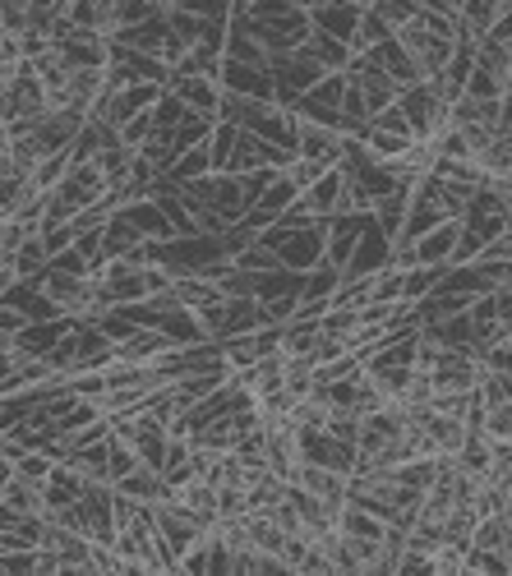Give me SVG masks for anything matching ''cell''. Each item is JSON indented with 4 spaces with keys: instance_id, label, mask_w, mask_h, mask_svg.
Wrapping results in <instances>:
<instances>
[{
    "instance_id": "37",
    "label": "cell",
    "mask_w": 512,
    "mask_h": 576,
    "mask_svg": "<svg viewBox=\"0 0 512 576\" xmlns=\"http://www.w3.org/2000/svg\"><path fill=\"white\" fill-rule=\"evenodd\" d=\"M236 5H250V0H236ZM236 5H231V10H236Z\"/></svg>"
},
{
    "instance_id": "13",
    "label": "cell",
    "mask_w": 512,
    "mask_h": 576,
    "mask_svg": "<svg viewBox=\"0 0 512 576\" xmlns=\"http://www.w3.org/2000/svg\"><path fill=\"white\" fill-rule=\"evenodd\" d=\"M83 475L70 466V461H56V466L47 471V480H42V507H47V517H56V512H65L79 494H83Z\"/></svg>"
},
{
    "instance_id": "10",
    "label": "cell",
    "mask_w": 512,
    "mask_h": 576,
    "mask_svg": "<svg viewBox=\"0 0 512 576\" xmlns=\"http://www.w3.org/2000/svg\"><path fill=\"white\" fill-rule=\"evenodd\" d=\"M457 235H462V217L434 221V227H430L425 235H416V240H411V250H416V263H425V268H448V258H453V245H457Z\"/></svg>"
},
{
    "instance_id": "21",
    "label": "cell",
    "mask_w": 512,
    "mask_h": 576,
    "mask_svg": "<svg viewBox=\"0 0 512 576\" xmlns=\"http://www.w3.org/2000/svg\"><path fill=\"white\" fill-rule=\"evenodd\" d=\"M139 231L135 227H129V221L121 217V212H111L106 221H102V258H125L129 250H135L139 245Z\"/></svg>"
},
{
    "instance_id": "31",
    "label": "cell",
    "mask_w": 512,
    "mask_h": 576,
    "mask_svg": "<svg viewBox=\"0 0 512 576\" xmlns=\"http://www.w3.org/2000/svg\"><path fill=\"white\" fill-rule=\"evenodd\" d=\"M56 466V457H47V452H33V448H24V457H19L14 461V475H24V480H33V484H42V480H47V471Z\"/></svg>"
},
{
    "instance_id": "34",
    "label": "cell",
    "mask_w": 512,
    "mask_h": 576,
    "mask_svg": "<svg viewBox=\"0 0 512 576\" xmlns=\"http://www.w3.org/2000/svg\"><path fill=\"white\" fill-rule=\"evenodd\" d=\"M175 10H190L198 19H221L227 24V14H231V0H171Z\"/></svg>"
},
{
    "instance_id": "4",
    "label": "cell",
    "mask_w": 512,
    "mask_h": 576,
    "mask_svg": "<svg viewBox=\"0 0 512 576\" xmlns=\"http://www.w3.org/2000/svg\"><path fill=\"white\" fill-rule=\"evenodd\" d=\"M388 254H392V235L378 231V221L369 212V221L361 227V235H355V250L346 258V268H342V281H365L374 277L378 268H388Z\"/></svg>"
},
{
    "instance_id": "2",
    "label": "cell",
    "mask_w": 512,
    "mask_h": 576,
    "mask_svg": "<svg viewBox=\"0 0 512 576\" xmlns=\"http://www.w3.org/2000/svg\"><path fill=\"white\" fill-rule=\"evenodd\" d=\"M397 111L407 116L416 139H434L443 125H448V97L439 93V79H420L397 88Z\"/></svg>"
},
{
    "instance_id": "33",
    "label": "cell",
    "mask_w": 512,
    "mask_h": 576,
    "mask_svg": "<svg viewBox=\"0 0 512 576\" xmlns=\"http://www.w3.org/2000/svg\"><path fill=\"white\" fill-rule=\"evenodd\" d=\"M152 135V120H148V111H139V116H129L121 129H116V143L129 148V152H139V143Z\"/></svg>"
},
{
    "instance_id": "25",
    "label": "cell",
    "mask_w": 512,
    "mask_h": 576,
    "mask_svg": "<svg viewBox=\"0 0 512 576\" xmlns=\"http://www.w3.org/2000/svg\"><path fill=\"white\" fill-rule=\"evenodd\" d=\"M476 166L485 175H508L512 171V139L508 135H494L480 152H476Z\"/></svg>"
},
{
    "instance_id": "11",
    "label": "cell",
    "mask_w": 512,
    "mask_h": 576,
    "mask_svg": "<svg viewBox=\"0 0 512 576\" xmlns=\"http://www.w3.org/2000/svg\"><path fill=\"white\" fill-rule=\"evenodd\" d=\"M342 194H346V171L328 166L315 185L300 189V204H305V212L315 217V221H328V217L342 212Z\"/></svg>"
},
{
    "instance_id": "16",
    "label": "cell",
    "mask_w": 512,
    "mask_h": 576,
    "mask_svg": "<svg viewBox=\"0 0 512 576\" xmlns=\"http://www.w3.org/2000/svg\"><path fill=\"white\" fill-rule=\"evenodd\" d=\"M305 494H315V498H328V503H346V475L338 471H328V466H315V461H300V471L296 480Z\"/></svg>"
},
{
    "instance_id": "38",
    "label": "cell",
    "mask_w": 512,
    "mask_h": 576,
    "mask_svg": "<svg viewBox=\"0 0 512 576\" xmlns=\"http://www.w3.org/2000/svg\"><path fill=\"white\" fill-rule=\"evenodd\" d=\"M231 5H236V0H231Z\"/></svg>"
},
{
    "instance_id": "7",
    "label": "cell",
    "mask_w": 512,
    "mask_h": 576,
    "mask_svg": "<svg viewBox=\"0 0 512 576\" xmlns=\"http://www.w3.org/2000/svg\"><path fill=\"white\" fill-rule=\"evenodd\" d=\"M52 51L70 65V70H102L106 51H111V37L102 33H88V28H70L65 37L52 42Z\"/></svg>"
},
{
    "instance_id": "27",
    "label": "cell",
    "mask_w": 512,
    "mask_h": 576,
    "mask_svg": "<svg viewBox=\"0 0 512 576\" xmlns=\"http://www.w3.org/2000/svg\"><path fill=\"white\" fill-rule=\"evenodd\" d=\"M139 466V457H135V448H129L125 438H116V434H106V480L116 484L121 475H129Z\"/></svg>"
},
{
    "instance_id": "9",
    "label": "cell",
    "mask_w": 512,
    "mask_h": 576,
    "mask_svg": "<svg viewBox=\"0 0 512 576\" xmlns=\"http://www.w3.org/2000/svg\"><path fill=\"white\" fill-rule=\"evenodd\" d=\"M75 319H37V323H24L14 332V356L19 360H42V356H52L56 342L70 332Z\"/></svg>"
},
{
    "instance_id": "12",
    "label": "cell",
    "mask_w": 512,
    "mask_h": 576,
    "mask_svg": "<svg viewBox=\"0 0 512 576\" xmlns=\"http://www.w3.org/2000/svg\"><path fill=\"white\" fill-rule=\"evenodd\" d=\"M171 93L185 102V111H198V116L217 120V102H221V83L208 74H171Z\"/></svg>"
},
{
    "instance_id": "15",
    "label": "cell",
    "mask_w": 512,
    "mask_h": 576,
    "mask_svg": "<svg viewBox=\"0 0 512 576\" xmlns=\"http://www.w3.org/2000/svg\"><path fill=\"white\" fill-rule=\"evenodd\" d=\"M369 56H374V65L384 70L397 88H407V83H420V70H416V60L407 56V47L397 37H384L378 47H369Z\"/></svg>"
},
{
    "instance_id": "6",
    "label": "cell",
    "mask_w": 512,
    "mask_h": 576,
    "mask_svg": "<svg viewBox=\"0 0 512 576\" xmlns=\"http://www.w3.org/2000/svg\"><path fill=\"white\" fill-rule=\"evenodd\" d=\"M217 83H221V93H236V97H250V102H273L269 65H244V60H227V56H221Z\"/></svg>"
},
{
    "instance_id": "5",
    "label": "cell",
    "mask_w": 512,
    "mask_h": 576,
    "mask_svg": "<svg viewBox=\"0 0 512 576\" xmlns=\"http://www.w3.org/2000/svg\"><path fill=\"white\" fill-rule=\"evenodd\" d=\"M152 521H158V535H162V544H167V553H171V563L181 558V553H185L198 535H208V530L198 526V517H190L175 498H158V503H152Z\"/></svg>"
},
{
    "instance_id": "32",
    "label": "cell",
    "mask_w": 512,
    "mask_h": 576,
    "mask_svg": "<svg viewBox=\"0 0 512 576\" xmlns=\"http://www.w3.org/2000/svg\"><path fill=\"white\" fill-rule=\"evenodd\" d=\"M369 10H374V14L397 33V28H402L407 19L416 14V0H369Z\"/></svg>"
},
{
    "instance_id": "18",
    "label": "cell",
    "mask_w": 512,
    "mask_h": 576,
    "mask_svg": "<svg viewBox=\"0 0 512 576\" xmlns=\"http://www.w3.org/2000/svg\"><path fill=\"white\" fill-rule=\"evenodd\" d=\"M0 503L14 507V512H24V517H47V507H42V484L24 480V475H5V484H0Z\"/></svg>"
},
{
    "instance_id": "8",
    "label": "cell",
    "mask_w": 512,
    "mask_h": 576,
    "mask_svg": "<svg viewBox=\"0 0 512 576\" xmlns=\"http://www.w3.org/2000/svg\"><path fill=\"white\" fill-rule=\"evenodd\" d=\"M296 158L300 162H315V166H338L342 158V135L338 129H328V125H309L296 116Z\"/></svg>"
},
{
    "instance_id": "23",
    "label": "cell",
    "mask_w": 512,
    "mask_h": 576,
    "mask_svg": "<svg viewBox=\"0 0 512 576\" xmlns=\"http://www.w3.org/2000/svg\"><path fill=\"white\" fill-rule=\"evenodd\" d=\"M338 286H342V273L332 263H319V268L300 273V300H332Z\"/></svg>"
},
{
    "instance_id": "19",
    "label": "cell",
    "mask_w": 512,
    "mask_h": 576,
    "mask_svg": "<svg viewBox=\"0 0 512 576\" xmlns=\"http://www.w3.org/2000/svg\"><path fill=\"white\" fill-rule=\"evenodd\" d=\"M338 530H342V535H351V540H384L388 535V521L365 512V507H355V503H342Z\"/></svg>"
},
{
    "instance_id": "26",
    "label": "cell",
    "mask_w": 512,
    "mask_h": 576,
    "mask_svg": "<svg viewBox=\"0 0 512 576\" xmlns=\"http://www.w3.org/2000/svg\"><path fill=\"white\" fill-rule=\"evenodd\" d=\"M10 268H14L19 277H42V268H47V250H42V235H29L24 245L10 254Z\"/></svg>"
},
{
    "instance_id": "30",
    "label": "cell",
    "mask_w": 512,
    "mask_h": 576,
    "mask_svg": "<svg viewBox=\"0 0 512 576\" xmlns=\"http://www.w3.org/2000/svg\"><path fill=\"white\" fill-rule=\"evenodd\" d=\"M480 434H485L489 442L512 438V402H508V406H489V411L480 415Z\"/></svg>"
},
{
    "instance_id": "35",
    "label": "cell",
    "mask_w": 512,
    "mask_h": 576,
    "mask_svg": "<svg viewBox=\"0 0 512 576\" xmlns=\"http://www.w3.org/2000/svg\"><path fill=\"white\" fill-rule=\"evenodd\" d=\"M24 323H29V319H24V314H19V309H10L5 300H0V332H5V337H14V332H19V327H24Z\"/></svg>"
},
{
    "instance_id": "24",
    "label": "cell",
    "mask_w": 512,
    "mask_h": 576,
    "mask_svg": "<svg viewBox=\"0 0 512 576\" xmlns=\"http://www.w3.org/2000/svg\"><path fill=\"white\" fill-rule=\"evenodd\" d=\"M305 47H309V56L323 65V70H346V65H351V47L338 42V37H328V33H309Z\"/></svg>"
},
{
    "instance_id": "22",
    "label": "cell",
    "mask_w": 512,
    "mask_h": 576,
    "mask_svg": "<svg viewBox=\"0 0 512 576\" xmlns=\"http://www.w3.org/2000/svg\"><path fill=\"white\" fill-rule=\"evenodd\" d=\"M162 5L158 0H111V37L121 28H135V24H148V19H158Z\"/></svg>"
},
{
    "instance_id": "36",
    "label": "cell",
    "mask_w": 512,
    "mask_h": 576,
    "mask_svg": "<svg viewBox=\"0 0 512 576\" xmlns=\"http://www.w3.org/2000/svg\"><path fill=\"white\" fill-rule=\"evenodd\" d=\"M14 277H19V273L10 268V258H0V296L10 291V281H14Z\"/></svg>"
},
{
    "instance_id": "14",
    "label": "cell",
    "mask_w": 512,
    "mask_h": 576,
    "mask_svg": "<svg viewBox=\"0 0 512 576\" xmlns=\"http://www.w3.org/2000/svg\"><path fill=\"white\" fill-rule=\"evenodd\" d=\"M125 221H129V227H135L144 240H171L175 231H171V221L162 217V208L158 204H152V198L144 194V198H129V204H121L116 208Z\"/></svg>"
},
{
    "instance_id": "1",
    "label": "cell",
    "mask_w": 512,
    "mask_h": 576,
    "mask_svg": "<svg viewBox=\"0 0 512 576\" xmlns=\"http://www.w3.org/2000/svg\"><path fill=\"white\" fill-rule=\"evenodd\" d=\"M323 235H328V221H305V227H282V221H273V227H263L259 240L277 254V263L286 273H309L323 263Z\"/></svg>"
},
{
    "instance_id": "17",
    "label": "cell",
    "mask_w": 512,
    "mask_h": 576,
    "mask_svg": "<svg viewBox=\"0 0 512 576\" xmlns=\"http://www.w3.org/2000/svg\"><path fill=\"white\" fill-rule=\"evenodd\" d=\"M158 332L171 342V346H194V342H213L208 332H204V323H198V314L194 309H185V304H175V309H167V314L158 319Z\"/></svg>"
},
{
    "instance_id": "3",
    "label": "cell",
    "mask_w": 512,
    "mask_h": 576,
    "mask_svg": "<svg viewBox=\"0 0 512 576\" xmlns=\"http://www.w3.org/2000/svg\"><path fill=\"white\" fill-rule=\"evenodd\" d=\"M397 42L407 47V56L416 60V70H420V79H439L443 74V65H448V56H453V47H457V37H443V33H434V28H425L420 19L411 14L402 28L392 33Z\"/></svg>"
},
{
    "instance_id": "28",
    "label": "cell",
    "mask_w": 512,
    "mask_h": 576,
    "mask_svg": "<svg viewBox=\"0 0 512 576\" xmlns=\"http://www.w3.org/2000/svg\"><path fill=\"white\" fill-rule=\"evenodd\" d=\"M384 37H392V28L365 5V10H361V24H355V37H351V51H369V47H378Z\"/></svg>"
},
{
    "instance_id": "20",
    "label": "cell",
    "mask_w": 512,
    "mask_h": 576,
    "mask_svg": "<svg viewBox=\"0 0 512 576\" xmlns=\"http://www.w3.org/2000/svg\"><path fill=\"white\" fill-rule=\"evenodd\" d=\"M116 489L125 498H135V503H158V498H167V480L158 471H148V466H135L129 475L116 480Z\"/></svg>"
},
{
    "instance_id": "29",
    "label": "cell",
    "mask_w": 512,
    "mask_h": 576,
    "mask_svg": "<svg viewBox=\"0 0 512 576\" xmlns=\"http://www.w3.org/2000/svg\"><path fill=\"white\" fill-rule=\"evenodd\" d=\"M462 97H476V102L508 97V83H503V79H494L489 70H480V65H471V74H466V83H462Z\"/></svg>"
}]
</instances>
